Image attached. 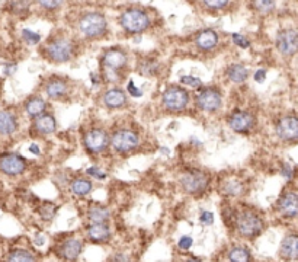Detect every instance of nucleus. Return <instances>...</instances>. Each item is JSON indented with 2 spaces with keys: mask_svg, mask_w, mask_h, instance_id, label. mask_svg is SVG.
<instances>
[{
  "mask_svg": "<svg viewBox=\"0 0 298 262\" xmlns=\"http://www.w3.org/2000/svg\"><path fill=\"white\" fill-rule=\"evenodd\" d=\"M234 226L240 236L253 239L261 235L265 223L258 213L252 212V210H242L236 214Z\"/></svg>",
  "mask_w": 298,
  "mask_h": 262,
  "instance_id": "1",
  "label": "nucleus"
},
{
  "mask_svg": "<svg viewBox=\"0 0 298 262\" xmlns=\"http://www.w3.org/2000/svg\"><path fill=\"white\" fill-rule=\"evenodd\" d=\"M181 185L184 191L192 195L202 194L210 185V176L199 169H188L181 175Z\"/></svg>",
  "mask_w": 298,
  "mask_h": 262,
  "instance_id": "2",
  "label": "nucleus"
},
{
  "mask_svg": "<svg viewBox=\"0 0 298 262\" xmlns=\"http://www.w3.org/2000/svg\"><path fill=\"white\" fill-rule=\"evenodd\" d=\"M83 144L86 147L87 153L90 154H100L103 151H106L109 144H111V138L108 136V133L102 128H92L89 130L85 137H83Z\"/></svg>",
  "mask_w": 298,
  "mask_h": 262,
  "instance_id": "3",
  "label": "nucleus"
},
{
  "mask_svg": "<svg viewBox=\"0 0 298 262\" xmlns=\"http://www.w3.org/2000/svg\"><path fill=\"white\" fill-rule=\"evenodd\" d=\"M106 19L103 15L96 12L86 13L80 21H79V28L80 31L89 38H96L103 35L106 32Z\"/></svg>",
  "mask_w": 298,
  "mask_h": 262,
  "instance_id": "4",
  "label": "nucleus"
},
{
  "mask_svg": "<svg viewBox=\"0 0 298 262\" xmlns=\"http://www.w3.org/2000/svg\"><path fill=\"white\" fill-rule=\"evenodd\" d=\"M163 105L169 111H182L189 103V93L181 86L167 87L163 93Z\"/></svg>",
  "mask_w": 298,
  "mask_h": 262,
  "instance_id": "5",
  "label": "nucleus"
},
{
  "mask_svg": "<svg viewBox=\"0 0 298 262\" xmlns=\"http://www.w3.org/2000/svg\"><path fill=\"white\" fill-rule=\"evenodd\" d=\"M195 102L199 110L207 111V113H214L220 110L223 103V96H221V92L215 87H204L199 90Z\"/></svg>",
  "mask_w": 298,
  "mask_h": 262,
  "instance_id": "6",
  "label": "nucleus"
},
{
  "mask_svg": "<svg viewBox=\"0 0 298 262\" xmlns=\"http://www.w3.org/2000/svg\"><path fill=\"white\" fill-rule=\"evenodd\" d=\"M121 25L128 32H133V34L141 32L150 25L149 16L143 11L130 9V11H127L121 15Z\"/></svg>",
  "mask_w": 298,
  "mask_h": 262,
  "instance_id": "7",
  "label": "nucleus"
},
{
  "mask_svg": "<svg viewBox=\"0 0 298 262\" xmlns=\"http://www.w3.org/2000/svg\"><path fill=\"white\" fill-rule=\"evenodd\" d=\"M140 140L134 131L131 130H118L111 137V146L118 153H130L137 149Z\"/></svg>",
  "mask_w": 298,
  "mask_h": 262,
  "instance_id": "8",
  "label": "nucleus"
},
{
  "mask_svg": "<svg viewBox=\"0 0 298 262\" xmlns=\"http://www.w3.org/2000/svg\"><path fill=\"white\" fill-rule=\"evenodd\" d=\"M26 171V161L16 153H0V172L8 176H19Z\"/></svg>",
  "mask_w": 298,
  "mask_h": 262,
  "instance_id": "9",
  "label": "nucleus"
},
{
  "mask_svg": "<svg viewBox=\"0 0 298 262\" xmlns=\"http://www.w3.org/2000/svg\"><path fill=\"white\" fill-rule=\"evenodd\" d=\"M276 136L284 141H295L298 140V117L286 115L282 117L275 127Z\"/></svg>",
  "mask_w": 298,
  "mask_h": 262,
  "instance_id": "10",
  "label": "nucleus"
},
{
  "mask_svg": "<svg viewBox=\"0 0 298 262\" xmlns=\"http://www.w3.org/2000/svg\"><path fill=\"white\" fill-rule=\"evenodd\" d=\"M276 48L284 56H294L298 53V31L284 29L276 37Z\"/></svg>",
  "mask_w": 298,
  "mask_h": 262,
  "instance_id": "11",
  "label": "nucleus"
},
{
  "mask_svg": "<svg viewBox=\"0 0 298 262\" xmlns=\"http://www.w3.org/2000/svg\"><path fill=\"white\" fill-rule=\"evenodd\" d=\"M47 54L52 62L63 63L72 59L73 56V44L69 39H57L52 41L47 47Z\"/></svg>",
  "mask_w": 298,
  "mask_h": 262,
  "instance_id": "12",
  "label": "nucleus"
},
{
  "mask_svg": "<svg viewBox=\"0 0 298 262\" xmlns=\"http://www.w3.org/2000/svg\"><path fill=\"white\" fill-rule=\"evenodd\" d=\"M228 125L236 133H249L255 125V117L248 111L237 110L228 117Z\"/></svg>",
  "mask_w": 298,
  "mask_h": 262,
  "instance_id": "13",
  "label": "nucleus"
},
{
  "mask_svg": "<svg viewBox=\"0 0 298 262\" xmlns=\"http://www.w3.org/2000/svg\"><path fill=\"white\" fill-rule=\"evenodd\" d=\"M37 136H48L57 130V121L51 114H41L39 117L34 118L32 128Z\"/></svg>",
  "mask_w": 298,
  "mask_h": 262,
  "instance_id": "14",
  "label": "nucleus"
},
{
  "mask_svg": "<svg viewBox=\"0 0 298 262\" xmlns=\"http://www.w3.org/2000/svg\"><path fill=\"white\" fill-rule=\"evenodd\" d=\"M82 249H83V242L80 239L72 237L63 242L58 249V255L66 261H76L82 253Z\"/></svg>",
  "mask_w": 298,
  "mask_h": 262,
  "instance_id": "15",
  "label": "nucleus"
},
{
  "mask_svg": "<svg viewBox=\"0 0 298 262\" xmlns=\"http://www.w3.org/2000/svg\"><path fill=\"white\" fill-rule=\"evenodd\" d=\"M278 210L285 217H297L298 216V194L286 192L278 201Z\"/></svg>",
  "mask_w": 298,
  "mask_h": 262,
  "instance_id": "16",
  "label": "nucleus"
},
{
  "mask_svg": "<svg viewBox=\"0 0 298 262\" xmlns=\"http://www.w3.org/2000/svg\"><path fill=\"white\" fill-rule=\"evenodd\" d=\"M279 255L285 261H298V235H288L281 242Z\"/></svg>",
  "mask_w": 298,
  "mask_h": 262,
  "instance_id": "17",
  "label": "nucleus"
},
{
  "mask_svg": "<svg viewBox=\"0 0 298 262\" xmlns=\"http://www.w3.org/2000/svg\"><path fill=\"white\" fill-rule=\"evenodd\" d=\"M87 237L96 243H105L111 239V229L106 223H93L87 227Z\"/></svg>",
  "mask_w": 298,
  "mask_h": 262,
  "instance_id": "18",
  "label": "nucleus"
},
{
  "mask_svg": "<svg viewBox=\"0 0 298 262\" xmlns=\"http://www.w3.org/2000/svg\"><path fill=\"white\" fill-rule=\"evenodd\" d=\"M103 67L109 70H118L127 63V56L120 50H109L103 54Z\"/></svg>",
  "mask_w": 298,
  "mask_h": 262,
  "instance_id": "19",
  "label": "nucleus"
},
{
  "mask_svg": "<svg viewBox=\"0 0 298 262\" xmlns=\"http://www.w3.org/2000/svg\"><path fill=\"white\" fill-rule=\"evenodd\" d=\"M18 130V120L15 114L6 110H0V134L11 136Z\"/></svg>",
  "mask_w": 298,
  "mask_h": 262,
  "instance_id": "20",
  "label": "nucleus"
},
{
  "mask_svg": "<svg viewBox=\"0 0 298 262\" xmlns=\"http://www.w3.org/2000/svg\"><path fill=\"white\" fill-rule=\"evenodd\" d=\"M45 92L51 99H62L67 93V82L60 77H52L45 86Z\"/></svg>",
  "mask_w": 298,
  "mask_h": 262,
  "instance_id": "21",
  "label": "nucleus"
},
{
  "mask_svg": "<svg viewBox=\"0 0 298 262\" xmlns=\"http://www.w3.org/2000/svg\"><path fill=\"white\" fill-rule=\"evenodd\" d=\"M103 102L108 108H112V110H118V108H123L125 103H127V96H125L124 90L121 89H111L105 93L103 96Z\"/></svg>",
  "mask_w": 298,
  "mask_h": 262,
  "instance_id": "22",
  "label": "nucleus"
},
{
  "mask_svg": "<svg viewBox=\"0 0 298 262\" xmlns=\"http://www.w3.org/2000/svg\"><path fill=\"white\" fill-rule=\"evenodd\" d=\"M45 110H47V100L39 98V96H34V98H29L26 100L25 111L32 118L39 117L41 114L45 113Z\"/></svg>",
  "mask_w": 298,
  "mask_h": 262,
  "instance_id": "23",
  "label": "nucleus"
},
{
  "mask_svg": "<svg viewBox=\"0 0 298 262\" xmlns=\"http://www.w3.org/2000/svg\"><path fill=\"white\" fill-rule=\"evenodd\" d=\"M217 42H218V35L211 29L199 32L197 37V45L201 50H211L217 45Z\"/></svg>",
  "mask_w": 298,
  "mask_h": 262,
  "instance_id": "24",
  "label": "nucleus"
},
{
  "mask_svg": "<svg viewBox=\"0 0 298 262\" xmlns=\"http://www.w3.org/2000/svg\"><path fill=\"white\" fill-rule=\"evenodd\" d=\"M87 217L92 223H106L111 217V213L108 208H105L102 205H93L89 208Z\"/></svg>",
  "mask_w": 298,
  "mask_h": 262,
  "instance_id": "25",
  "label": "nucleus"
},
{
  "mask_svg": "<svg viewBox=\"0 0 298 262\" xmlns=\"http://www.w3.org/2000/svg\"><path fill=\"white\" fill-rule=\"evenodd\" d=\"M70 191L76 197H85L92 191V182L85 178H76L70 184Z\"/></svg>",
  "mask_w": 298,
  "mask_h": 262,
  "instance_id": "26",
  "label": "nucleus"
},
{
  "mask_svg": "<svg viewBox=\"0 0 298 262\" xmlns=\"http://www.w3.org/2000/svg\"><path fill=\"white\" fill-rule=\"evenodd\" d=\"M5 262H37V258L29 250L13 249L6 255Z\"/></svg>",
  "mask_w": 298,
  "mask_h": 262,
  "instance_id": "27",
  "label": "nucleus"
},
{
  "mask_svg": "<svg viewBox=\"0 0 298 262\" xmlns=\"http://www.w3.org/2000/svg\"><path fill=\"white\" fill-rule=\"evenodd\" d=\"M227 76L231 82L234 83H242L248 79L249 72L248 69L242 64H231L228 69H227Z\"/></svg>",
  "mask_w": 298,
  "mask_h": 262,
  "instance_id": "28",
  "label": "nucleus"
},
{
  "mask_svg": "<svg viewBox=\"0 0 298 262\" xmlns=\"http://www.w3.org/2000/svg\"><path fill=\"white\" fill-rule=\"evenodd\" d=\"M228 259L230 262H250L252 256H250V252L245 246H236L230 250Z\"/></svg>",
  "mask_w": 298,
  "mask_h": 262,
  "instance_id": "29",
  "label": "nucleus"
},
{
  "mask_svg": "<svg viewBox=\"0 0 298 262\" xmlns=\"http://www.w3.org/2000/svg\"><path fill=\"white\" fill-rule=\"evenodd\" d=\"M223 192L227 195H231V197H237L243 192V185L236 179H228L224 182Z\"/></svg>",
  "mask_w": 298,
  "mask_h": 262,
  "instance_id": "30",
  "label": "nucleus"
},
{
  "mask_svg": "<svg viewBox=\"0 0 298 262\" xmlns=\"http://www.w3.org/2000/svg\"><path fill=\"white\" fill-rule=\"evenodd\" d=\"M55 212H57V207L52 202H44L39 208V216L44 220H51L55 216Z\"/></svg>",
  "mask_w": 298,
  "mask_h": 262,
  "instance_id": "31",
  "label": "nucleus"
},
{
  "mask_svg": "<svg viewBox=\"0 0 298 262\" xmlns=\"http://www.w3.org/2000/svg\"><path fill=\"white\" fill-rule=\"evenodd\" d=\"M253 6L259 12L268 13L275 8V0H253Z\"/></svg>",
  "mask_w": 298,
  "mask_h": 262,
  "instance_id": "32",
  "label": "nucleus"
},
{
  "mask_svg": "<svg viewBox=\"0 0 298 262\" xmlns=\"http://www.w3.org/2000/svg\"><path fill=\"white\" fill-rule=\"evenodd\" d=\"M22 38L25 39L28 44H31V45H35V44H38V42L41 41L39 34L32 32L31 29H24V31H22Z\"/></svg>",
  "mask_w": 298,
  "mask_h": 262,
  "instance_id": "33",
  "label": "nucleus"
},
{
  "mask_svg": "<svg viewBox=\"0 0 298 262\" xmlns=\"http://www.w3.org/2000/svg\"><path fill=\"white\" fill-rule=\"evenodd\" d=\"M181 83L191 87H201V85H202V82L199 80L198 77H194V76H182Z\"/></svg>",
  "mask_w": 298,
  "mask_h": 262,
  "instance_id": "34",
  "label": "nucleus"
},
{
  "mask_svg": "<svg viewBox=\"0 0 298 262\" xmlns=\"http://www.w3.org/2000/svg\"><path fill=\"white\" fill-rule=\"evenodd\" d=\"M127 92H128V95H130V96H133V98H141V96H143L141 89H138V87L134 85V82H133V80H130V82H128V85H127Z\"/></svg>",
  "mask_w": 298,
  "mask_h": 262,
  "instance_id": "35",
  "label": "nucleus"
},
{
  "mask_svg": "<svg viewBox=\"0 0 298 262\" xmlns=\"http://www.w3.org/2000/svg\"><path fill=\"white\" fill-rule=\"evenodd\" d=\"M38 3L42 6V8H45V9H57L58 6H62L63 0H38Z\"/></svg>",
  "mask_w": 298,
  "mask_h": 262,
  "instance_id": "36",
  "label": "nucleus"
},
{
  "mask_svg": "<svg viewBox=\"0 0 298 262\" xmlns=\"http://www.w3.org/2000/svg\"><path fill=\"white\" fill-rule=\"evenodd\" d=\"M231 37H233V42L236 44L237 47H240V48H249L250 42L248 41V38H245L243 35H240V34H233Z\"/></svg>",
  "mask_w": 298,
  "mask_h": 262,
  "instance_id": "37",
  "label": "nucleus"
},
{
  "mask_svg": "<svg viewBox=\"0 0 298 262\" xmlns=\"http://www.w3.org/2000/svg\"><path fill=\"white\" fill-rule=\"evenodd\" d=\"M86 174L90 176V178H96V179H105L106 178V174L102 172L98 166H90L86 171Z\"/></svg>",
  "mask_w": 298,
  "mask_h": 262,
  "instance_id": "38",
  "label": "nucleus"
},
{
  "mask_svg": "<svg viewBox=\"0 0 298 262\" xmlns=\"http://www.w3.org/2000/svg\"><path fill=\"white\" fill-rule=\"evenodd\" d=\"M199 222L205 226H211L214 223V214L211 212H201L199 214Z\"/></svg>",
  "mask_w": 298,
  "mask_h": 262,
  "instance_id": "39",
  "label": "nucleus"
},
{
  "mask_svg": "<svg viewBox=\"0 0 298 262\" xmlns=\"http://www.w3.org/2000/svg\"><path fill=\"white\" fill-rule=\"evenodd\" d=\"M204 3L214 9H221L228 3V0H204Z\"/></svg>",
  "mask_w": 298,
  "mask_h": 262,
  "instance_id": "40",
  "label": "nucleus"
},
{
  "mask_svg": "<svg viewBox=\"0 0 298 262\" xmlns=\"http://www.w3.org/2000/svg\"><path fill=\"white\" fill-rule=\"evenodd\" d=\"M192 243H194V240H192V237L191 236H182L181 239H179V248L184 250L189 249L191 246H192Z\"/></svg>",
  "mask_w": 298,
  "mask_h": 262,
  "instance_id": "41",
  "label": "nucleus"
},
{
  "mask_svg": "<svg viewBox=\"0 0 298 262\" xmlns=\"http://www.w3.org/2000/svg\"><path fill=\"white\" fill-rule=\"evenodd\" d=\"M12 8L13 11H16V12H24L28 9V2L26 0H13L12 2Z\"/></svg>",
  "mask_w": 298,
  "mask_h": 262,
  "instance_id": "42",
  "label": "nucleus"
},
{
  "mask_svg": "<svg viewBox=\"0 0 298 262\" xmlns=\"http://www.w3.org/2000/svg\"><path fill=\"white\" fill-rule=\"evenodd\" d=\"M281 174H282V176L286 178V179H291L292 175H294V171H292V168H291L289 165H284L282 169H281Z\"/></svg>",
  "mask_w": 298,
  "mask_h": 262,
  "instance_id": "43",
  "label": "nucleus"
},
{
  "mask_svg": "<svg viewBox=\"0 0 298 262\" xmlns=\"http://www.w3.org/2000/svg\"><path fill=\"white\" fill-rule=\"evenodd\" d=\"M255 80L258 82V83H262V82H265V79H266V70H263V69H259L256 73H255Z\"/></svg>",
  "mask_w": 298,
  "mask_h": 262,
  "instance_id": "44",
  "label": "nucleus"
},
{
  "mask_svg": "<svg viewBox=\"0 0 298 262\" xmlns=\"http://www.w3.org/2000/svg\"><path fill=\"white\" fill-rule=\"evenodd\" d=\"M111 262H131V259L125 253H116V255H113Z\"/></svg>",
  "mask_w": 298,
  "mask_h": 262,
  "instance_id": "45",
  "label": "nucleus"
},
{
  "mask_svg": "<svg viewBox=\"0 0 298 262\" xmlns=\"http://www.w3.org/2000/svg\"><path fill=\"white\" fill-rule=\"evenodd\" d=\"M15 72H16V64H13V63L5 64V75H13Z\"/></svg>",
  "mask_w": 298,
  "mask_h": 262,
  "instance_id": "46",
  "label": "nucleus"
},
{
  "mask_svg": "<svg viewBox=\"0 0 298 262\" xmlns=\"http://www.w3.org/2000/svg\"><path fill=\"white\" fill-rule=\"evenodd\" d=\"M34 242H35V245H37V246H42V245L45 243V236H44V235H41V233H38V235H35Z\"/></svg>",
  "mask_w": 298,
  "mask_h": 262,
  "instance_id": "47",
  "label": "nucleus"
},
{
  "mask_svg": "<svg viewBox=\"0 0 298 262\" xmlns=\"http://www.w3.org/2000/svg\"><path fill=\"white\" fill-rule=\"evenodd\" d=\"M29 151H31L32 154H35V156H39V154H41V150H39V147H38L35 143H32V144L29 146Z\"/></svg>",
  "mask_w": 298,
  "mask_h": 262,
  "instance_id": "48",
  "label": "nucleus"
},
{
  "mask_svg": "<svg viewBox=\"0 0 298 262\" xmlns=\"http://www.w3.org/2000/svg\"><path fill=\"white\" fill-rule=\"evenodd\" d=\"M90 79H92V83H93V85H98V83H99V80H98V77H96V76L93 75V73H90Z\"/></svg>",
  "mask_w": 298,
  "mask_h": 262,
  "instance_id": "49",
  "label": "nucleus"
},
{
  "mask_svg": "<svg viewBox=\"0 0 298 262\" xmlns=\"http://www.w3.org/2000/svg\"><path fill=\"white\" fill-rule=\"evenodd\" d=\"M187 262H202V261H199V259H197V258H189Z\"/></svg>",
  "mask_w": 298,
  "mask_h": 262,
  "instance_id": "50",
  "label": "nucleus"
},
{
  "mask_svg": "<svg viewBox=\"0 0 298 262\" xmlns=\"http://www.w3.org/2000/svg\"><path fill=\"white\" fill-rule=\"evenodd\" d=\"M160 151H162V153H164V156H167V154H169V149H162Z\"/></svg>",
  "mask_w": 298,
  "mask_h": 262,
  "instance_id": "51",
  "label": "nucleus"
}]
</instances>
